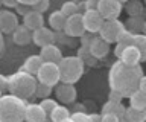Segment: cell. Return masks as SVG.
Masks as SVG:
<instances>
[{
  "instance_id": "6da1fadb",
  "label": "cell",
  "mask_w": 146,
  "mask_h": 122,
  "mask_svg": "<svg viewBox=\"0 0 146 122\" xmlns=\"http://www.w3.org/2000/svg\"><path fill=\"white\" fill-rule=\"evenodd\" d=\"M141 76H143V70L140 64L128 66L123 61L117 60L108 72V84L110 89L117 90L125 98H129L135 90H139Z\"/></svg>"
},
{
  "instance_id": "7a4b0ae2",
  "label": "cell",
  "mask_w": 146,
  "mask_h": 122,
  "mask_svg": "<svg viewBox=\"0 0 146 122\" xmlns=\"http://www.w3.org/2000/svg\"><path fill=\"white\" fill-rule=\"evenodd\" d=\"M36 85H38V79L35 75L29 73L26 70H18L14 75L8 78V92L11 95L21 98V99H29L35 95Z\"/></svg>"
},
{
  "instance_id": "3957f363",
  "label": "cell",
  "mask_w": 146,
  "mask_h": 122,
  "mask_svg": "<svg viewBox=\"0 0 146 122\" xmlns=\"http://www.w3.org/2000/svg\"><path fill=\"white\" fill-rule=\"evenodd\" d=\"M26 101L15 95H2L0 98V122H25Z\"/></svg>"
},
{
  "instance_id": "277c9868",
  "label": "cell",
  "mask_w": 146,
  "mask_h": 122,
  "mask_svg": "<svg viewBox=\"0 0 146 122\" xmlns=\"http://www.w3.org/2000/svg\"><path fill=\"white\" fill-rule=\"evenodd\" d=\"M84 67L85 63L79 57L70 55V57H62L59 61V72H61V83L68 84H76L84 75Z\"/></svg>"
},
{
  "instance_id": "5b68a950",
  "label": "cell",
  "mask_w": 146,
  "mask_h": 122,
  "mask_svg": "<svg viewBox=\"0 0 146 122\" xmlns=\"http://www.w3.org/2000/svg\"><path fill=\"white\" fill-rule=\"evenodd\" d=\"M38 83L49 84V85H58L61 83V72H59V64L56 63H43L38 73L35 75Z\"/></svg>"
},
{
  "instance_id": "8992f818",
  "label": "cell",
  "mask_w": 146,
  "mask_h": 122,
  "mask_svg": "<svg viewBox=\"0 0 146 122\" xmlns=\"http://www.w3.org/2000/svg\"><path fill=\"white\" fill-rule=\"evenodd\" d=\"M123 31H125V25H123L119 19L105 20V23L102 25V28L99 31V35L105 40V41H108L111 44V43H117V40L122 35Z\"/></svg>"
},
{
  "instance_id": "52a82bcc",
  "label": "cell",
  "mask_w": 146,
  "mask_h": 122,
  "mask_svg": "<svg viewBox=\"0 0 146 122\" xmlns=\"http://www.w3.org/2000/svg\"><path fill=\"white\" fill-rule=\"evenodd\" d=\"M123 3L119 0H99L98 2V11L102 14L105 20H114L119 19V15L122 14Z\"/></svg>"
},
{
  "instance_id": "ba28073f",
  "label": "cell",
  "mask_w": 146,
  "mask_h": 122,
  "mask_svg": "<svg viewBox=\"0 0 146 122\" xmlns=\"http://www.w3.org/2000/svg\"><path fill=\"white\" fill-rule=\"evenodd\" d=\"M82 19H84V26L87 32L91 34H99L102 25L105 23V19L98 9H87L82 12Z\"/></svg>"
},
{
  "instance_id": "9c48e42d",
  "label": "cell",
  "mask_w": 146,
  "mask_h": 122,
  "mask_svg": "<svg viewBox=\"0 0 146 122\" xmlns=\"http://www.w3.org/2000/svg\"><path fill=\"white\" fill-rule=\"evenodd\" d=\"M87 32L85 26H84V19H82V14L78 12L75 15L67 17L66 21V28H64V34L67 37H81Z\"/></svg>"
},
{
  "instance_id": "30bf717a",
  "label": "cell",
  "mask_w": 146,
  "mask_h": 122,
  "mask_svg": "<svg viewBox=\"0 0 146 122\" xmlns=\"http://www.w3.org/2000/svg\"><path fill=\"white\" fill-rule=\"evenodd\" d=\"M55 95H56L58 101H61L62 104H72V102H75V99L78 96V92L75 89V84L61 83V84L56 85Z\"/></svg>"
},
{
  "instance_id": "8fae6325",
  "label": "cell",
  "mask_w": 146,
  "mask_h": 122,
  "mask_svg": "<svg viewBox=\"0 0 146 122\" xmlns=\"http://www.w3.org/2000/svg\"><path fill=\"white\" fill-rule=\"evenodd\" d=\"M17 28H18L17 14H14L8 9L0 11V31H2V34H12Z\"/></svg>"
},
{
  "instance_id": "7c38bea8",
  "label": "cell",
  "mask_w": 146,
  "mask_h": 122,
  "mask_svg": "<svg viewBox=\"0 0 146 122\" xmlns=\"http://www.w3.org/2000/svg\"><path fill=\"white\" fill-rule=\"evenodd\" d=\"M55 41V34H53V29L52 28H43L36 29L32 32V43L36 44L38 47H44L47 44H52Z\"/></svg>"
},
{
  "instance_id": "4fadbf2b",
  "label": "cell",
  "mask_w": 146,
  "mask_h": 122,
  "mask_svg": "<svg viewBox=\"0 0 146 122\" xmlns=\"http://www.w3.org/2000/svg\"><path fill=\"white\" fill-rule=\"evenodd\" d=\"M119 60L123 61L128 66H137L141 63V53L139 51V47L135 44H129V46H125L123 51L119 57Z\"/></svg>"
},
{
  "instance_id": "5bb4252c",
  "label": "cell",
  "mask_w": 146,
  "mask_h": 122,
  "mask_svg": "<svg viewBox=\"0 0 146 122\" xmlns=\"http://www.w3.org/2000/svg\"><path fill=\"white\" fill-rule=\"evenodd\" d=\"M49 115L44 111V108L40 104H27L25 111V121L26 122H46Z\"/></svg>"
},
{
  "instance_id": "9a60e30c",
  "label": "cell",
  "mask_w": 146,
  "mask_h": 122,
  "mask_svg": "<svg viewBox=\"0 0 146 122\" xmlns=\"http://www.w3.org/2000/svg\"><path fill=\"white\" fill-rule=\"evenodd\" d=\"M110 52V43L105 41V40L100 37H94L93 41H91L90 44V53L93 55L96 60H102V58H105L108 55Z\"/></svg>"
},
{
  "instance_id": "2e32d148",
  "label": "cell",
  "mask_w": 146,
  "mask_h": 122,
  "mask_svg": "<svg viewBox=\"0 0 146 122\" xmlns=\"http://www.w3.org/2000/svg\"><path fill=\"white\" fill-rule=\"evenodd\" d=\"M40 57L43 58L44 63H56L59 64V61L62 60V53L59 51L58 46H55V44H47V46L41 47L40 51Z\"/></svg>"
},
{
  "instance_id": "e0dca14e",
  "label": "cell",
  "mask_w": 146,
  "mask_h": 122,
  "mask_svg": "<svg viewBox=\"0 0 146 122\" xmlns=\"http://www.w3.org/2000/svg\"><path fill=\"white\" fill-rule=\"evenodd\" d=\"M23 25L26 26L27 29H31L32 32L40 28H43L44 26V19H43V14L38 11H34L32 9L31 12H27V14L23 17Z\"/></svg>"
},
{
  "instance_id": "ac0fdd59",
  "label": "cell",
  "mask_w": 146,
  "mask_h": 122,
  "mask_svg": "<svg viewBox=\"0 0 146 122\" xmlns=\"http://www.w3.org/2000/svg\"><path fill=\"white\" fill-rule=\"evenodd\" d=\"M12 41L18 46H26L32 43V31L27 29L25 25H18V28L12 32Z\"/></svg>"
},
{
  "instance_id": "d6986e66",
  "label": "cell",
  "mask_w": 146,
  "mask_h": 122,
  "mask_svg": "<svg viewBox=\"0 0 146 122\" xmlns=\"http://www.w3.org/2000/svg\"><path fill=\"white\" fill-rule=\"evenodd\" d=\"M66 21H67V15L62 14L61 9L53 11L49 15V26L53 31H56V32H62L64 28H66Z\"/></svg>"
},
{
  "instance_id": "ffe728a7",
  "label": "cell",
  "mask_w": 146,
  "mask_h": 122,
  "mask_svg": "<svg viewBox=\"0 0 146 122\" xmlns=\"http://www.w3.org/2000/svg\"><path fill=\"white\" fill-rule=\"evenodd\" d=\"M43 63L44 61L40 55H31L29 58H26V61H25V64H23L21 69L29 72V73H32V75H36L38 70L41 69V66H43Z\"/></svg>"
},
{
  "instance_id": "44dd1931",
  "label": "cell",
  "mask_w": 146,
  "mask_h": 122,
  "mask_svg": "<svg viewBox=\"0 0 146 122\" xmlns=\"http://www.w3.org/2000/svg\"><path fill=\"white\" fill-rule=\"evenodd\" d=\"M128 99H129V107L135 108V110H141V111H143L146 108V93H143L140 89L135 90V92L132 93Z\"/></svg>"
},
{
  "instance_id": "7402d4cb",
  "label": "cell",
  "mask_w": 146,
  "mask_h": 122,
  "mask_svg": "<svg viewBox=\"0 0 146 122\" xmlns=\"http://www.w3.org/2000/svg\"><path fill=\"white\" fill-rule=\"evenodd\" d=\"M125 111H126V108L123 107L122 102L108 101V102L102 107V113H114V115H117L119 117H123V116H125Z\"/></svg>"
},
{
  "instance_id": "603a6c76",
  "label": "cell",
  "mask_w": 146,
  "mask_h": 122,
  "mask_svg": "<svg viewBox=\"0 0 146 122\" xmlns=\"http://www.w3.org/2000/svg\"><path fill=\"white\" fill-rule=\"evenodd\" d=\"M70 116L72 115H70V111H68V108L64 107V105H59V104L56 105V108L49 115V117H50L52 122H61V121L67 119V117H70Z\"/></svg>"
},
{
  "instance_id": "cb8c5ba5",
  "label": "cell",
  "mask_w": 146,
  "mask_h": 122,
  "mask_svg": "<svg viewBox=\"0 0 146 122\" xmlns=\"http://www.w3.org/2000/svg\"><path fill=\"white\" fill-rule=\"evenodd\" d=\"M125 119L128 122H146L145 121V116H143V111L141 110H135L132 107H128L126 111H125Z\"/></svg>"
},
{
  "instance_id": "d4e9b609",
  "label": "cell",
  "mask_w": 146,
  "mask_h": 122,
  "mask_svg": "<svg viewBox=\"0 0 146 122\" xmlns=\"http://www.w3.org/2000/svg\"><path fill=\"white\" fill-rule=\"evenodd\" d=\"M134 44L141 53V61H146V34H134Z\"/></svg>"
},
{
  "instance_id": "484cf974",
  "label": "cell",
  "mask_w": 146,
  "mask_h": 122,
  "mask_svg": "<svg viewBox=\"0 0 146 122\" xmlns=\"http://www.w3.org/2000/svg\"><path fill=\"white\" fill-rule=\"evenodd\" d=\"M61 11H62V14H66L67 17H70V15H75L79 12V5L75 2V0H70V2H66L62 5L61 8Z\"/></svg>"
},
{
  "instance_id": "4316f807",
  "label": "cell",
  "mask_w": 146,
  "mask_h": 122,
  "mask_svg": "<svg viewBox=\"0 0 146 122\" xmlns=\"http://www.w3.org/2000/svg\"><path fill=\"white\" fill-rule=\"evenodd\" d=\"M52 87H53V85L38 83V85H36V90H35V96H38V98H41V99L50 98V95H52Z\"/></svg>"
},
{
  "instance_id": "83f0119b",
  "label": "cell",
  "mask_w": 146,
  "mask_h": 122,
  "mask_svg": "<svg viewBox=\"0 0 146 122\" xmlns=\"http://www.w3.org/2000/svg\"><path fill=\"white\" fill-rule=\"evenodd\" d=\"M117 44H122V46H129V44H134V32H129V31H123L122 35L117 40Z\"/></svg>"
},
{
  "instance_id": "f1b7e54d",
  "label": "cell",
  "mask_w": 146,
  "mask_h": 122,
  "mask_svg": "<svg viewBox=\"0 0 146 122\" xmlns=\"http://www.w3.org/2000/svg\"><path fill=\"white\" fill-rule=\"evenodd\" d=\"M40 105L44 108V111L47 113V115H50L55 108H56V105H58V102L55 101V99H50V98H44L43 101L40 102Z\"/></svg>"
},
{
  "instance_id": "f546056e",
  "label": "cell",
  "mask_w": 146,
  "mask_h": 122,
  "mask_svg": "<svg viewBox=\"0 0 146 122\" xmlns=\"http://www.w3.org/2000/svg\"><path fill=\"white\" fill-rule=\"evenodd\" d=\"M72 119L75 122H91V115H87L84 111H76L72 115Z\"/></svg>"
},
{
  "instance_id": "4dcf8cb0",
  "label": "cell",
  "mask_w": 146,
  "mask_h": 122,
  "mask_svg": "<svg viewBox=\"0 0 146 122\" xmlns=\"http://www.w3.org/2000/svg\"><path fill=\"white\" fill-rule=\"evenodd\" d=\"M128 14L129 15H139L141 12V6L139 2H129V5H128Z\"/></svg>"
},
{
  "instance_id": "1f68e13d",
  "label": "cell",
  "mask_w": 146,
  "mask_h": 122,
  "mask_svg": "<svg viewBox=\"0 0 146 122\" xmlns=\"http://www.w3.org/2000/svg\"><path fill=\"white\" fill-rule=\"evenodd\" d=\"M49 3H50L49 0H38V2H36L32 8H34V11H38V12L43 14V12H46L49 9Z\"/></svg>"
},
{
  "instance_id": "d6a6232c",
  "label": "cell",
  "mask_w": 146,
  "mask_h": 122,
  "mask_svg": "<svg viewBox=\"0 0 146 122\" xmlns=\"http://www.w3.org/2000/svg\"><path fill=\"white\" fill-rule=\"evenodd\" d=\"M100 119L102 122H120V117L114 113H100Z\"/></svg>"
},
{
  "instance_id": "836d02e7",
  "label": "cell",
  "mask_w": 146,
  "mask_h": 122,
  "mask_svg": "<svg viewBox=\"0 0 146 122\" xmlns=\"http://www.w3.org/2000/svg\"><path fill=\"white\" fill-rule=\"evenodd\" d=\"M125 98L120 92H117V90H113L110 89V95H108V101H113V102H122V99Z\"/></svg>"
},
{
  "instance_id": "e575fe53",
  "label": "cell",
  "mask_w": 146,
  "mask_h": 122,
  "mask_svg": "<svg viewBox=\"0 0 146 122\" xmlns=\"http://www.w3.org/2000/svg\"><path fill=\"white\" fill-rule=\"evenodd\" d=\"M81 46H85V47H90V44H91V41H93V34L91 32H87V34H84V35H81Z\"/></svg>"
},
{
  "instance_id": "d590c367",
  "label": "cell",
  "mask_w": 146,
  "mask_h": 122,
  "mask_svg": "<svg viewBox=\"0 0 146 122\" xmlns=\"http://www.w3.org/2000/svg\"><path fill=\"white\" fill-rule=\"evenodd\" d=\"M34 8L29 6V5H23V3H18V5L15 6V11H17V14H21L23 17H25L27 12H31Z\"/></svg>"
},
{
  "instance_id": "8d00e7d4",
  "label": "cell",
  "mask_w": 146,
  "mask_h": 122,
  "mask_svg": "<svg viewBox=\"0 0 146 122\" xmlns=\"http://www.w3.org/2000/svg\"><path fill=\"white\" fill-rule=\"evenodd\" d=\"M98 2L99 0H85V2L82 3L84 11H87V9H98Z\"/></svg>"
},
{
  "instance_id": "74e56055",
  "label": "cell",
  "mask_w": 146,
  "mask_h": 122,
  "mask_svg": "<svg viewBox=\"0 0 146 122\" xmlns=\"http://www.w3.org/2000/svg\"><path fill=\"white\" fill-rule=\"evenodd\" d=\"M2 2L6 8H15L18 5V0H2Z\"/></svg>"
},
{
  "instance_id": "f35d334b",
  "label": "cell",
  "mask_w": 146,
  "mask_h": 122,
  "mask_svg": "<svg viewBox=\"0 0 146 122\" xmlns=\"http://www.w3.org/2000/svg\"><path fill=\"white\" fill-rule=\"evenodd\" d=\"M0 89H6L8 90V78H6V76H5V75H2V73H0Z\"/></svg>"
},
{
  "instance_id": "ab89813d",
  "label": "cell",
  "mask_w": 146,
  "mask_h": 122,
  "mask_svg": "<svg viewBox=\"0 0 146 122\" xmlns=\"http://www.w3.org/2000/svg\"><path fill=\"white\" fill-rule=\"evenodd\" d=\"M139 89H140L143 93H146V75H143V76H141V79H140V84H139Z\"/></svg>"
},
{
  "instance_id": "60d3db41",
  "label": "cell",
  "mask_w": 146,
  "mask_h": 122,
  "mask_svg": "<svg viewBox=\"0 0 146 122\" xmlns=\"http://www.w3.org/2000/svg\"><path fill=\"white\" fill-rule=\"evenodd\" d=\"M38 0H18V3H23V5H29V6H34Z\"/></svg>"
},
{
  "instance_id": "b9f144b4",
  "label": "cell",
  "mask_w": 146,
  "mask_h": 122,
  "mask_svg": "<svg viewBox=\"0 0 146 122\" xmlns=\"http://www.w3.org/2000/svg\"><path fill=\"white\" fill-rule=\"evenodd\" d=\"M91 122H102V119H100V115L91 113Z\"/></svg>"
},
{
  "instance_id": "7bdbcfd3",
  "label": "cell",
  "mask_w": 146,
  "mask_h": 122,
  "mask_svg": "<svg viewBox=\"0 0 146 122\" xmlns=\"http://www.w3.org/2000/svg\"><path fill=\"white\" fill-rule=\"evenodd\" d=\"M3 46H5V43H3V34H2V31H0V52L3 51Z\"/></svg>"
},
{
  "instance_id": "ee69618b",
  "label": "cell",
  "mask_w": 146,
  "mask_h": 122,
  "mask_svg": "<svg viewBox=\"0 0 146 122\" xmlns=\"http://www.w3.org/2000/svg\"><path fill=\"white\" fill-rule=\"evenodd\" d=\"M61 122H75V121H73L72 116H70V117H67V119H64V121H61Z\"/></svg>"
},
{
  "instance_id": "f6af8a7d",
  "label": "cell",
  "mask_w": 146,
  "mask_h": 122,
  "mask_svg": "<svg viewBox=\"0 0 146 122\" xmlns=\"http://www.w3.org/2000/svg\"><path fill=\"white\" fill-rule=\"evenodd\" d=\"M120 3H126V2H129V0H119Z\"/></svg>"
},
{
  "instance_id": "bcb514c9",
  "label": "cell",
  "mask_w": 146,
  "mask_h": 122,
  "mask_svg": "<svg viewBox=\"0 0 146 122\" xmlns=\"http://www.w3.org/2000/svg\"><path fill=\"white\" fill-rule=\"evenodd\" d=\"M143 116H145V121H146V108L143 110Z\"/></svg>"
},
{
  "instance_id": "7dc6e473",
  "label": "cell",
  "mask_w": 146,
  "mask_h": 122,
  "mask_svg": "<svg viewBox=\"0 0 146 122\" xmlns=\"http://www.w3.org/2000/svg\"><path fill=\"white\" fill-rule=\"evenodd\" d=\"M0 96H2V89H0Z\"/></svg>"
},
{
  "instance_id": "c3c4849f",
  "label": "cell",
  "mask_w": 146,
  "mask_h": 122,
  "mask_svg": "<svg viewBox=\"0 0 146 122\" xmlns=\"http://www.w3.org/2000/svg\"><path fill=\"white\" fill-rule=\"evenodd\" d=\"M0 5H3V2H2V0H0Z\"/></svg>"
}]
</instances>
